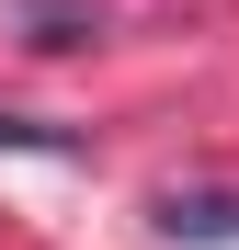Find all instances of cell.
Masks as SVG:
<instances>
[{
  "mask_svg": "<svg viewBox=\"0 0 239 250\" xmlns=\"http://www.w3.org/2000/svg\"><path fill=\"white\" fill-rule=\"evenodd\" d=\"M159 228H171V239H239V193H171Z\"/></svg>",
  "mask_w": 239,
  "mask_h": 250,
  "instance_id": "obj_1",
  "label": "cell"
},
{
  "mask_svg": "<svg viewBox=\"0 0 239 250\" xmlns=\"http://www.w3.org/2000/svg\"><path fill=\"white\" fill-rule=\"evenodd\" d=\"M103 34V0H34V46H80Z\"/></svg>",
  "mask_w": 239,
  "mask_h": 250,
  "instance_id": "obj_2",
  "label": "cell"
}]
</instances>
